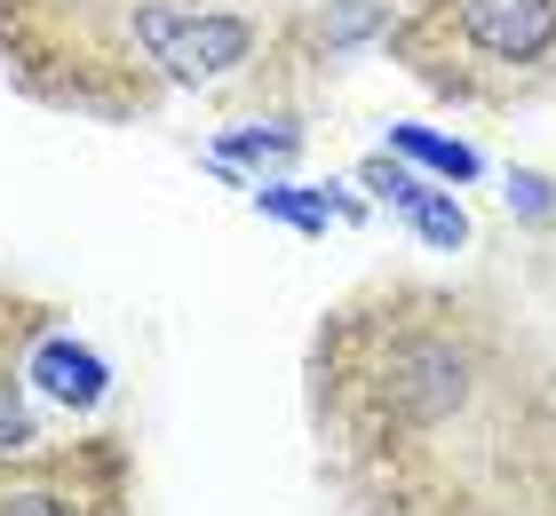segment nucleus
Listing matches in <instances>:
<instances>
[{
    "mask_svg": "<svg viewBox=\"0 0 556 516\" xmlns=\"http://www.w3.org/2000/svg\"><path fill=\"white\" fill-rule=\"evenodd\" d=\"M326 516H556V342L493 278L374 270L302 342Z\"/></svg>",
    "mask_w": 556,
    "mask_h": 516,
    "instance_id": "f257e3e1",
    "label": "nucleus"
},
{
    "mask_svg": "<svg viewBox=\"0 0 556 516\" xmlns=\"http://www.w3.org/2000/svg\"><path fill=\"white\" fill-rule=\"evenodd\" d=\"M0 80L40 112L143 127L175 103H287L311 64L270 0H0Z\"/></svg>",
    "mask_w": 556,
    "mask_h": 516,
    "instance_id": "f03ea898",
    "label": "nucleus"
},
{
    "mask_svg": "<svg viewBox=\"0 0 556 516\" xmlns=\"http://www.w3.org/2000/svg\"><path fill=\"white\" fill-rule=\"evenodd\" d=\"M382 56L453 112L556 96V0H397Z\"/></svg>",
    "mask_w": 556,
    "mask_h": 516,
    "instance_id": "7ed1b4c3",
    "label": "nucleus"
},
{
    "mask_svg": "<svg viewBox=\"0 0 556 516\" xmlns=\"http://www.w3.org/2000/svg\"><path fill=\"white\" fill-rule=\"evenodd\" d=\"M143 461L128 429H72L0 453V516H136Z\"/></svg>",
    "mask_w": 556,
    "mask_h": 516,
    "instance_id": "20e7f679",
    "label": "nucleus"
},
{
    "mask_svg": "<svg viewBox=\"0 0 556 516\" xmlns=\"http://www.w3.org/2000/svg\"><path fill=\"white\" fill-rule=\"evenodd\" d=\"M64 318H72V310L56 294H40V287H24V278L0 270V453H16V445H33V437H40L33 405H24V374H33L40 342Z\"/></svg>",
    "mask_w": 556,
    "mask_h": 516,
    "instance_id": "39448f33",
    "label": "nucleus"
},
{
    "mask_svg": "<svg viewBox=\"0 0 556 516\" xmlns=\"http://www.w3.org/2000/svg\"><path fill=\"white\" fill-rule=\"evenodd\" d=\"M533 318L548 326V342H556V223L548 230H533Z\"/></svg>",
    "mask_w": 556,
    "mask_h": 516,
    "instance_id": "423d86ee",
    "label": "nucleus"
},
{
    "mask_svg": "<svg viewBox=\"0 0 556 516\" xmlns=\"http://www.w3.org/2000/svg\"><path fill=\"white\" fill-rule=\"evenodd\" d=\"M414 223H421V239H429V247H462V230H469V223H462V206H453V199H429V191L414 199Z\"/></svg>",
    "mask_w": 556,
    "mask_h": 516,
    "instance_id": "0eeeda50",
    "label": "nucleus"
}]
</instances>
